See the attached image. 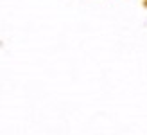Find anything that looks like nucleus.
Listing matches in <instances>:
<instances>
[]
</instances>
